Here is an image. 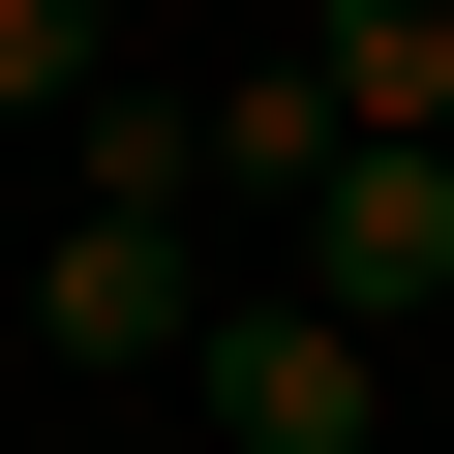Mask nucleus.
<instances>
[{
    "label": "nucleus",
    "instance_id": "nucleus-1",
    "mask_svg": "<svg viewBox=\"0 0 454 454\" xmlns=\"http://www.w3.org/2000/svg\"><path fill=\"white\" fill-rule=\"evenodd\" d=\"M182 364H212V454H364V424H394V333L303 303V273H273V303H212Z\"/></svg>",
    "mask_w": 454,
    "mask_h": 454
},
{
    "label": "nucleus",
    "instance_id": "nucleus-2",
    "mask_svg": "<svg viewBox=\"0 0 454 454\" xmlns=\"http://www.w3.org/2000/svg\"><path fill=\"white\" fill-rule=\"evenodd\" d=\"M303 303H454V121H333V182H303Z\"/></svg>",
    "mask_w": 454,
    "mask_h": 454
},
{
    "label": "nucleus",
    "instance_id": "nucleus-3",
    "mask_svg": "<svg viewBox=\"0 0 454 454\" xmlns=\"http://www.w3.org/2000/svg\"><path fill=\"white\" fill-rule=\"evenodd\" d=\"M212 333V212H91L61 182V243H31V364H182Z\"/></svg>",
    "mask_w": 454,
    "mask_h": 454
},
{
    "label": "nucleus",
    "instance_id": "nucleus-4",
    "mask_svg": "<svg viewBox=\"0 0 454 454\" xmlns=\"http://www.w3.org/2000/svg\"><path fill=\"white\" fill-rule=\"evenodd\" d=\"M61 182H91V212H212V91L91 61V91H61Z\"/></svg>",
    "mask_w": 454,
    "mask_h": 454
},
{
    "label": "nucleus",
    "instance_id": "nucleus-5",
    "mask_svg": "<svg viewBox=\"0 0 454 454\" xmlns=\"http://www.w3.org/2000/svg\"><path fill=\"white\" fill-rule=\"evenodd\" d=\"M333 182V61H212V212H303Z\"/></svg>",
    "mask_w": 454,
    "mask_h": 454
},
{
    "label": "nucleus",
    "instance_id": "nucleus-6",
    "mask_svg": "<svg viewBox=\"0 0 454 454\" xmlns=\"http://www.w3.org/2000/svg\"><path fill=\"white\" fill-rule=\"evenodd\" d=\"M303 61H333V121H454V0H303Z\"/></svg>",
    "mask_w": 454,
    "mask_h": 454
},
{
    "label": "nucleus",
    "instance_id": "nucleus-7",
    "mask_svg": "<svg viewBox=\"0 0 454 454\" xmlns=\"http://www.w3.org/2000/svg\"><path fill=\"white\" fill-rule=\"evenodd\" d=\"M91 61H121V0H0V121H61Z\"/></svg>",
    "mask_w": 454,
    "mask_h": 454
}]
</instances>
